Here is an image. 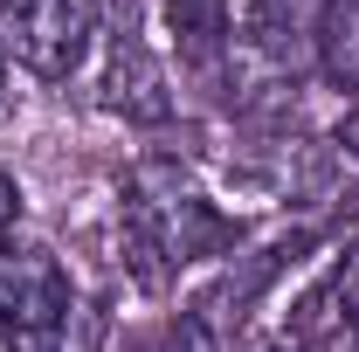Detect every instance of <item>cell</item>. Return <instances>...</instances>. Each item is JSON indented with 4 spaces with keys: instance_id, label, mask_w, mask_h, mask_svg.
I'll list each match as a JSON object with an SVG mask.
<instances>
[{
    "instance_id": "7",
    "label": "cell",
    "mask_w": 359,
    "mask_h": 352,
    "mask_svg": "<svg viewBox=\"0 0 359 352\" xmlns=\"http://www.w3.org/2000/svg\"><path fill=\"white\" fill-rule=\"evenodd\" d=\"M311 55H318V69H325L339 90L359 97V0H325L318 35H311Z\"/></svg>"
},
{
    "instance_id": "11",
    "label": "cell",
    "mask_w": 359,
    "mask_h": 352,
    "mask_svg": "<svg viewBox=\"0 0 359 352\" xmlns=\"http://www.w3.org/2000/svg\"><path fill=\"white\" fill-rule=\"evenodd\" d=\"M269 352H290V346H269Z\"/></svg>"
},
{
    "instance_id": "10",
    "label": "cell",
    "mask_w": 359,
    "mask_h": 352,
    "mask_svg": "<svg viewBox=\"0 0 359 352\" xmlns=\"http://www.w3.org/2000/svg\"><path fill=\"white\" fill-rule=\"evenodd\" d=\"M353 339H359V318H353Z\"/></svg>"
},
{
    "instance_id": "5",
    "label": "cell",
    "mask_w": 359,
    "mask_h": 352,
    "mask_svg": "<svg viewBox=\"0 0 359 352\" xmlns=\"http://www.w3.org/2000/svg\"><path fill=\"white\" fill-rule=\"evenodd\" d=\"M318 14L325 0H249V48L263 55L269 69L297 76V62L311 55V35H318Z\"/></svg>"
},
{
    "instance_id": "4",
    "label": "cell",
    "mask_w": 359,
    "mask_h": 352,
    "mask_svg": "<svg viewBox=\"0 0 359 352\" xmlns=\"http://www.w3.org/2000/svg\"><path fill=\"white\" fill-rule=\"evenodd\" d=\"M104 104H111L118 118H138V125H159V118H173L166 76H159V62H152L145 35H138L132 0H125V21L111 28V62H104Z\"/></svg>"
},
{
    "instance_id": "3",
    "label": "cell",
    "mask_w": 359,
    "mask_h": 352,
    "mask_svg": "<svg viewBox=\"0 0 359 352\" xmlns=\"http://www.w3.org/2000/svg\"><path fill=\"white\" fill-rule=\"evenodd\" d=\"M62 311H69V269L48 249L0 242V325H14L28 339H48L62 325Z\"/></svg>"
},
{
    "instance_id": "12",
    "label": "cell",
    "mask_w": 359,
    "mask_h": 352,
    "mask_svg": "<svg viewBox=\"0 0 359 352\" xmlns=\"http://www.w3.org/2000/svg\"><path fill=\"white\" fill-rule=\"evenodd\" d=\"M0 69H7V62H0Z\"/></svg>"
},
{
    "instance_id": "2",
    "label": "cell",
    "mask_w": 359,
    "mask_h": 352,
    "mask_svg": "<svg viewBox=\"0 0 359 352\" xmlns=\"http://www.w3.org/2000/svg\"><path fill=\"white\" fill-rule=\"evenodd\" d=\"M97 35V0H0V62L62 83Z\"/></svg>"
},
{
    "instance_id": "1",
    "label": "cell",
    "mask_w": 359,
    "mask_h": 352,
    "mask_svg": "<svg viewBox=\"0 0 359 352\" xmlns=\"http://www.w3.org/2000/svg\"><path fill=\"white\" fill-rule=\"evenodd\" d=\"M125 235H132V256L145 263V276L159 283V276L201 263V256H222L235 242V221L201 194V180L180 159L152 152L125 173Z\"/></svg>"
},
{
    "instance_id": "8",
    "label": "cell",
    "mask_w": 359,
    "mask_h": 352,
    "mask_svg": "<svg viewBox=\"0 0 359 352\" xmlns=\"http://www.w3.org/2000/svg\"><path fill=\"white\" fill-rule=\"evenodd\" d=\"M14 221H21V187H14V180L0 173V242L14 235Z\"/></svg>"
},
{
    "instance_id": "6",
    "label": "cell",
    "mask_w": 359,
    "mask_h": 352,
    "mask_svg": "<svg viewBox=\"0 0 359 352\" xmlns=\"http://www.w3.org/2000/svg\"><path fill=\"white\" fill-rule=\"evenodd\" d=\"M166 35H173L187 69H222L228 48H235L228 0H166Z\"/></svg>"
},
{
    "instance_id": "9",
    "label": "cell",
    "mask_w": 359,
    "mask_h": 352,
    "mask_svg": "<svg viewBox=\"0 0 359 352\" xmlns=\"http://www.w3.org/2000/svg\"><path fill=\"white\" fill-rule=\"evenodd\" d=\"M339 145H346V152H353V159H359V111H353V118H346V125H339Z\"/></svg>"
}]
</instances>
